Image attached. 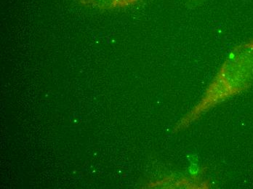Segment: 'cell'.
<instances>
[{
    "label": "cell",
    "instance_id": "obj_2",
    "mask_svg": "<svg viewBox=\"0 0 253 189\" xmlns=\"http://www.w3.org/2000/svg\"><path fill=\"white\" fill-rule=\"evenodd\" d=\"M140 0H79L83 5L89 6L101 10H114L129 7Z\"/></svg>",
    "mask_w": 253,
    "mask_h": 189
},
{
    "label": "cell",
    "instance_id": "obj_1",
    "mask_svg": "<svg viewBox=\"0 0 253 189\" xmlns=\"http://www.w3.org/2000/svg\"><path fill=\"white\" fill-rule=\"evenodd\" d=\"M253 81V39L241 44L228 55L215 79L208 89L206 95L190 118L197 117L205 109L231 95L240 93Z\"/></svg>",
    "mask_w": 253,
    "mask_h": 189
}]
</instances>
